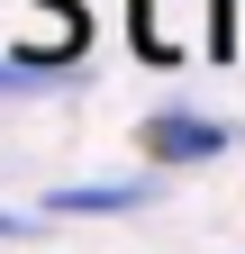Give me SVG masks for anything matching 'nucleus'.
<instances>
[{
  "instance_id": "4",
  "label": "nucleus",
  "mask_w": 245,
  "mask_h": 254,
  "mask_svg": "<svg viewBox=\"0 0 245 254\" xmlns=\"http://www.w3.org/2000/svg\"><path fill=\"white\" fill-rule=\"evenodd\" d=\"M37 227H46L37 209H0V245H9V236H37Z\"/></svg>"
},
{
  "instance_id": "5",
  "label": "nucleus",
  "mask_w": 245,
  "mask_h": 254,
  "mask_svg": "<svg viewBox=\"0 0 245 254\" xmlns=\"http://www.w3.org/2000/svg\"><path fill=\"white\" fill-rule=\"evenodd\" d=\"M127 27H136V46H145V27H155V0H127Z\"/></svg>"
},
{
  "instance_id": "3",
  "label": "nucleus",
  "mask_w": 245,
  "mask_h": 254,
  "mask_svg": "<svg viewBox=\"0 0 245 254\" xmlns=\"http://www.w3.org/2000/svg\"><path fill=\"white\" fill-rule=\"evenodd\" d=\"M209 55H218V64L236 55V0H209Z\"/></svg>"
},
{
  "instance_id": "2",
  "label": "nucleus",
  "mask_w": 245,
  "mask_h": 254,
  "mask_svg": "<svg viewBox=\"0 0 245 254\" xmlns=\"http://www.w3.org/2000/svg\"><path fill=\"white\" fill-rule=\"evenodd\" d=\"M164 200V173H127V182H64V190H37V218H136Z\"/></svg>"
},
{
  "instance_id": "1",
  "label": "nucleus",
  "mask_w": 245,
  "mask_h": 254,
  "mask_svg": "<svg viewBox=\"0 0 245 254\" xmlns=\"http://www.w3.org/2000/svg\"><path fill=\"white\" fill-rule=\"evenodd\" d=\"M227 145H236V127H227V118L182 109V100H164V109H145V118H136V154H145V173H200V164H218Z\"/></svg>"
}]
</instances>
